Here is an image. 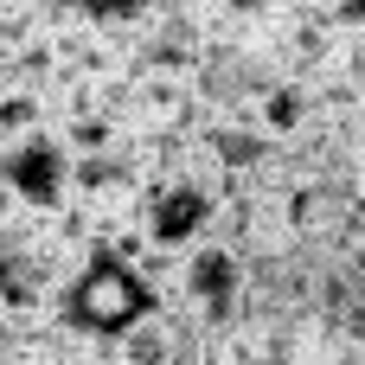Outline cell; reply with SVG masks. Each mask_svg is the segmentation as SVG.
Listing matches in <instances>:
<instances>
[{
  "label": "cell",
  "mask_w": 365,
  "mask_h": 365,
  "mask_svg": "<svg viewBox=\"0 0 365 365\" xmlns=\"http://www.w3.org/2000/svg\"><path fill=\"white\" fill-rule=\"evenodd\" d=\"M58 321L71 340L90 346H122L135 327H148L160 314V282L141 269V257H128L109 237H90V250L71 257L64 282H58Z\"/></svg>",
  "instance_id": "6da1fadb"
},
{
  "label": "cell",
  "mask_w": 365,
  "mask_h": 365,
  "mask_svg": "<svg viewBox=\"0 0 365 365\" xmlns=\"http://www.w3.org/2000/svg\"><path fill=\"white\" fill-rule=\"evenodd\" d=\"M0 186L13 192L19 212L58 218L77 199V154H71L64 128H32V135L0 141Z\"/></svg>",
  "instance_id": "7a4b0ae2"
},
{
  "label": "cell",
  "mask_w": 365,
  "mask_h": 365,
  "mask_svg": "<svg viewBox=\"0 0 365 365\" xmlns=\"http://www.w3.org/2000/svg\"><path fill=\"white\" fill-rule=\"evenodd\" d=\"M173 289L180 302L205 321V327H231L244 314V295H250V269H244V250L225 244V237H205L180 257L173 269Z\"/></svg>",
  "instance_id": "3957f363"
},
{
  "label": "cell",
  "mask_w": 365,
  "mask_h": 365,
  "mask_svg": "<svg viewBox=\"0 0 365 365\" xmlns=\"http://www.w3.org/2000/svg\"><path fill=\"white\" fill-rule=\"evenodd\" d=\"M154 6H160V0H64V19L83 26V32H103V38L128 45V38L154 19Z\"/></svg>",
  "instance_id": "277c9868"
}]
</instances>
